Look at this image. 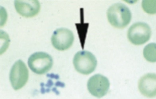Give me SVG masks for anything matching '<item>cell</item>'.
Masks as SVG:
<instances>
[{"label":"cell","instance_id":"1","mask_svg":"<svg viewBox=\"0 0 156 99\" xmlns=\"http://www.w3.org/2000/svg\"><path fill=\"white\" fill-rule=\"evenodd\" d=\"M107 17L109 23L113 27L123 28L129 24L132 19V14L129 9L120 3L113 5L108 9Z\"/></svg>","mask_w":156,"mask_h":99},{"label":"cell","instance_id":"4","mask_svg":"<svg viewBox=\"0 0 156 99\" xmlns=\"http://www.w3.org/2000/svg\"><path fill=\"white\" fill-rule=\"evenodd\" d=\"M151 35V30L146 23H135L129 29L127 37L132 44L140 45L145 44L150 39Z\"/></svg>","mask_w":156,"mask_h":99},{"label":"cell","instance_id":"10","mask_svg":"<svg viewBox=\"0 0 156 99\" xmlns=\"http://www.w3.org/2000/svg\"><path fill=\"white\" fill-rule=\"evenodd\" d=\"M144 56L148 62H156V43H151L145 47L144 50Z\"/></svg>","mask_w":156,"mask_h":99},{"label":"cell","instance_id":"8","mask_svg":"<svg viewBox=\"0 0 156 99\" xmlns=\"http://www.w3.org/2000/svg\"><path fill=\"white\" fill-rule=\"evenodd\" d=\"M139 89L145 97H156V74L148 73L142 77L139 80Z\"/></svg>","mask_w":156,"mask_h":99},{"label":"cell","instance_id":"3","mask_svg":"<svg viewBox=\"0 0 156 99\" xmlns=\"http://www.w3.org/2000/svg\"><path fill=\"white\" fill-rule=\"evenodd\" d=\"M28 65L30 69L35 73L43 75L51 69L53 60L52 57L48 53L37 52L30 57Z\"/></svg>","mask_w":156,"mask_h":99},{"label":"cell","instance_id":"11","mask_svg":"<svg viewBox=\"0 0 156 99\" xmlns=\"http://www.w3.org/2000/svg\"><path fill=\"white\" fill-rule=\"evenodd\" d=\"M142 6L143 9L147 13H156V1H143Z\"/></svg>","mask_w":156,"mask_h":99},{"label":"cell","instance_id":"2","mask_svg":"<svg viewBox=\"0 0 156 99\" xmlns=\"http://www.w3.org/2000/svg\"><path fill=\"white\" fill-rule=\"evenodd\" d=\"M75 69L83 75H89L95 70L97 65V58L93 53L87 51L77 52L73 58Z\"/></svg>","mask_w":156,"mask_h":99},{"label":"cell","instance_id":"9","mask_svg":"<svg viewBox=\"0 0 156 99\" xmlns=\"http://www.w3.org/2000/svg\"><path fill=\"white\" fill-rule=\"evenodd\" d=\"M15 6L20 14L27 18L35 16L40 10V3L37 1H15Z\"/></svg>","mask_w":156,"mask_h":99},{"label":"cell","instance_id":"7","mask_svg":"<svg viewBox=\"0 0 156 99\" xmlns=\"http://www.w3.org/2000/svg\"><path fill=\"white\" fill-rule=\"evenodd\" d=\"M74 36L72 31L66 28L56 30L52 36V44L56 49L64 51L69 49L73 44Z\"/></svg>","mask_w":156,"mask_h":99},{"label":"cell","instance_id":"6","mask_svg":"<svg viewBox=\"0 0 156 99\" xmlns=\"http://www.w3.org/2000/svg\"><path fill=\"white\" fill-rule=\"evenodd\" d=\"M110 85V82L106 77L101 74H97L88 80L87 88L93 96L101 98L107 94Z\"/></svg>","mask_w":156,"mask_h":99},{"label":"cell","instance_id":"5","mask_svg":"<svg viewBox=\"0 0 156 99\" xmlns=\"http://www.w3.org/2000/svg\"><path fill=\"white\" fill-rule=\"evenodd\" d=\"M29 72L26 65L19 60L15 62L10 73V80L14 90H17L24 87L28 81Z\"/></svg>","mask_w":156,"mask_h":99}]
</instances>
